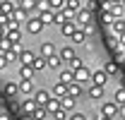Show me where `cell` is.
<instances>
[{"label": "cell", "mask_w": 125, "mask_h": 120, "mask_svg": "<svg viewBox=\"0 0 125 120\" xmlns=\"http://www.w3.org/2000/svg\"><path fill=\"white\" fill-rule=\"evenodd\" d=\"M118 110H120V106H115L113 101H106V103L101 106V118H111V120H115Z\"/></svg>", "instance_id": "1"}, {"label": "cell", "mask_w": 125, "mask_h": 120, "mask_svg": "<svg viewBox=\"0 0 125 120\" xmlns=\"http://www.w3.org/2000/svg\"><path fill=\"white\" fill-rule=\"evenodd\" d=\"M51 99H53V96H51L48 89H36V94H34V101H36V106H41V108H46Z\"/></svg>", "instance_id": "2"}, {"label": "cell", "mask_w": 125, "mask_h": 120, "mask_svg": "<svg viewBox=\"0 0 125 120\" xmlns=\"http://www.w3.org/2000/svg\"><path fill=\"white\" fill-rule=\"evenodd\" d=\"M75 19H77V27H92V12L84 10V7H79V12L75 15Z\"/></svg>", "instance_id": "3"}, {"label": "cell", "mask_w": 125, "mask_h": 120, "mask_svg": "<svg viewBox=\"0 0 125 120\" xmlns=\"http://www.w3.org/2000/svg\"><path fill=\"white\" fill-rule=\"evenodd\" d=\"M39 55L41 58H53V55H58V48H55V43H51V41H46V43H41V48H39Z\"/></svg>", "instance_id": "4"}, {"label": "cell", "mask_w": 125, "mask_h": 120, "mask_svg": "<svg viewBox=\"0 0 125 120\" xmlns=\"http://www.w3.org/2000/svg\"><path fill=\"white\" fill-rule=\"evenodd\" d=\"M58 58H60L62 62H72V60L77 58V55H75V48H72V46H62L60 50H58Z\"/></svg>", "instance_id": "5"}, {"label": "cell", "mask_w": 125, "mask_h": 120, "mask_svg": "<svg viewBox=\"0 0 125 120\" xmlns=\"http://www.w3.org/2000/svg\"><path fill=\"white\" fill-rule=\"evenodd\" d=\"M27 31H29V34H41V31H43L41 19H39V17H29V19H27Z\"/></svg>", "instance_id": "6"}, {"label": "cell", "mask_w": 125, "mask_h": 120, "mask_svg": "<svg viewBox=\"0 0 125 120\" xmlns=\"http://www.w3.org/2000/svg\"><path fill=\"white\" fill-rule=\"evenodd\" d=\"M58 82H60V84H65V87H70V84L75 82V72H72V70H65V67H62L60 72H58Z\"/></svg>", "instance_id": "7"}, {"label": "cell", "mask_w": 125, "mask_h": 120, "mask_svg": "<svg viewBox=\"0 0 125 120\" xmlns=\"http://www.w3.org/2000/svg\"><path fill=\"white\" fill-rule=\"evenodd\" d=\"M84 94H87V89H84L82 84H77V82H72V84L67 87V96H72L75 101H77L79 96H84Z\"/></svg>", "instance_id": "8"}, {"label": "cell", "mask_w": 125, "mask_h": 120, "mask_svg": "<svg viewBox=\"0 0 125 120\" xmlns=\"http://www.w3.org/2000/svg\"><path fill=\"white\" fill-rule=\"evenodd\" d=\"M77 29H79V27H77V22H72V19H70V22H65V24L60 27V34H62V36H67V39H72Z\"/></svg>", "instance_id": "9"}, {"label": "cell", "mask_w": 125, "mask_h": 120, "mask_svg": "<svg viewBox=\"0 0 125 120\" xmlns=\"http://www.w3.org/2000/svg\"><path fill=\"white\" fill-rule=\"evenodd\" d=\"M92 79V70H87V67H79L77 72H75V82L77 84H84V82H89Z\"/></svg>", "instance_id": "10"}, {"label": "cell", "mask_w": 125, "mask_h": 120, "mask_svg": "<svg viewBox=\"0 0 125 120\" xmlns=\"http://www.w3.org/2000/svg\"><path fill=\"white\" fill-rule=\"evenodd\" d=\"M19 108H22V113H24V115H34V110H36L39 106H36V101H34V99H24Z\"/></svg>", "instance_id": "11"}, {"label": "cell", "mask_w": 125, "mask_h": 120, "mask_svg": "<svg viewBox=\"0 0 125 120\" xmlns=\"http://www.w3.org/2000/svg\"><path fill=\"white\" fill-rule=\"evenodd\" d=\"M106 79H108V75H106L104 70H94V72H92V82L96 84V87H104Z\"/></svg>", "instance_id": "12"}, {"label": "cell", "mask_w": 125, "mask_h": 120, "mask_svg": "<svg viewBox=\"0 0 125 120\" xmlns=\"http://www.w3.org/2000/svg\"><path fill=\"white\" fill-rule=\"evenodd\" d=\"M39 19H41L43 27H46V24H53V22H55V12H53V10H41V12H39Z\"/></svg>", "instance_id": "13"}, {"label": "cell", "mask_w": 125, "mask_h": 120, "mask_svg": "<svg viewBox=\"0 0 125 120\" xmlns=\"http://www.w3.org/2000/svg\"><path fill=\"white\" fill-rule=\"evenodd\" d=\"M51 96H53V99H58V101H60V99H65V96H67V87L58 82V84L53 87V91H51Z\"/></svg>", "instance_id": "14"}, {"label": "cell", "mask_w": 125, "mask_h": 120, "mask_svg": "<svg viewBox=\"0 0 125 120\" xmlns=\"http://www.w3.org/2000/svg\"><path fill=\"white\" fill-rule=\"evenodd\" d=\"M5 96H7V99H12V96H17V94H19V84H17V82H5Z\"/></svg>", "instance_id": "15"}, {"label": "cell", "mask_w": 125, "mask_h": 120, "mask_svg": "<svg viewBox=\"0 0 125 120\" xmlns=\"http://www.w3.org/2000/svg\"><path fill=\"white\" fill-rule=\"evenodd\" d=\"M34 75H36V72H34L31 65H22V67H19V79H22V82H24V79H34Z\"/></svg>", "instance_id": "16"}, {"label": "cell", "mask_w": 125, "mask_h": 120, "mask_svg": "<svg viewBox=\"0 0 125 120\" xmlns=\"http://www.w3.org/2000/svg\"><path fill=\"white\" fill-rule=\"evenodd\" d=\"M87 96H89V99H94V101H99V99L104 96V87H96V84H92V87L87 89Z\"/></svg>", "instance_id": "17"}, {"label": "cell", "mask_w": 125, "mask_h": 120, "mask_svg": "<svg viewBox=\"0 0 125 120\" xmlns=\"http://www.w3.org/2000/svg\"><path fill=\"white\" fill-rule=\"evenodd\" d=\"M113 103L115 106H125V87H118L113 94Z\"/></svg>", "instance_id": "18"}, {"label": "cell", "mask_w": 125, "mask_h": 120, "mask_svg": "<svg viewBox=\"0 0 125 120\" xmlns=\"http://www.w3.org/2000/svg\"><path fill=\"white\" fill-rule=\"evenodd\" d=\"M75 103H77V101H75L72 96H65V99H60V106L67 110V113H75Z\"/></svg>", "instance_id": "19"}, {"label": "cell", "mask_w": 125, "mask_h": 120, "mask_svg": "<svg viewBox=\"0 0 125 120\" xmlns=\"http://www.w3.org/2000/svg\"><path fill=\"white\" fill-rule=\"evenodd\" d=\"M34 58H36V55H34L31 50H22V53H19V62H22V65H31Z\"/></svg>", "instance_id": "20"}, {"label": "cell", "mask_w": 125, "mask_h": 120, "mask_svg": "<svg viewBox=\"0 0 125 120\" xmlns=\"http://www.w3.org/2000/svg\"><path fill=\"white\" fill-rule=\"evenodd\" d=\"M19 91H22L24 96H29L31 91H34V82H31V79H24V82H19Z\"/></svg>", "instance_id": "21"}, {"label": "cell", "mask_w": 125, "mask_h": 120, "mask_svg": "<svg viewBox=\"0 0 125 120\" xmlns=\"http://www.w3.org/2000/svg\"><path fill=\"white\" fill-rule=\"evenodd\" d=\"M31 67H34V72H39V70H46V58H41V55H36L34 58V62H31Z\"/></svg>", "instance_id": "22"}, {"label": "cell", "mask_w": 125, "mask_h": 120, "mask_svg": "<svg viewBox=\"0 0 125 120\" xmlns=\"http://www.w3.org/2000/svg\"><path fill=\"white\" fill-rule=\"evenodd\" d=\"M87 36H89V34H87L84 29H77V31H75V36H72V43H79V46H82L84 41H87Z\"/></svg>", "instance_id": "23"}, {"label": "cell", "mask_w": 125, "mask_h": 120, "mask_svg": "<svg viewBox=\"0 0 125 120\" xmlns=\"http://www.w3.org/2000/svg\"><path fill=\"white\" fill-rule=\"evenodd\" d=\"M46 65L51 67V70H58V72H60V67H62V60L58 58V55H53V58H48V60H46Z\"/></svg>", "instance_id": "24"}, {"label": "cell", "mask_w": 125, "mask_h": 120, "mask_svg": "<svg viewBox=\"0 0 125 120\" xmlns=\"http://www.w3.org/2000/svg\"><path fill=\"white\" fill-rule=\"evenodd\" d=\"M65 22H70V17H67V12H65V10H58V12H55V22H53V24H58V27H62Z\"/></svg>", "instance_id": "25"}, {"label": "cell", "mask_w": 125, "mask_h": 120, "mask_svg": "<svg viewBox=\"0 0 125 120\" xmlns=\"http://www.w3.org/2000/svg\"><path fill=\"white\" fill-rule=\"evenodd\" d=\"M7 41L12 46H19V41H22V31H7Z\"/></svg>", "instance_id": "26"}, {"label": "cell", "mask_w": 125, "mask_h": 120, "mask_svg": "<svg viewBox=\"0 0 125 120\" xmlns=\"http://www.w3.org/2000/svg\"><path fill=\"white\" fill-rule=\"evenodd\" d=\"M104 72L111 77V75H118V72H120V67H118V62H108V65L104 67Z\"/></svg>", "instance_id": "27"}, {"label": "cell", "mask_w": 125, "mask_h": 120, "mask_svg": "<svg viewBox=\"0 0 125 120\" xmlns=\"http://www.w3.org/2000/svg\"><path fill=\"white\" fill-rule=\"evenodd\" d=\"M31 118H34V120H46V118H48V110H46V108H41V106H39V108L34 110V115H31Z\"/></svg>", "instance_id": "28"}, {"label": "cell", "mask_w": 125, "mask_h": 120, "mask_svg": "<svg viewBox=\"0 0 125 120\" xmlns=\"http://www.w3.org/2000/svg\"><path fill=\"white\" fill-rule=\"evenodd\" d=\"M101 22H104L106 27H113V24H115V17L111 15V12H104V15H101Z\"/></svg>", "instance_id": "29"}, {"label": "cell", "mask_w": 125, "mask_h": 120, "mask_svg": "<svg viewBox=\"0 0 125 120\" xmlns=\"http://www.w3.org/2000/svg\"><path fill=\"white\" fill-rule=\"evenodd\" d=\"M53 118H55V120H67V118H70V113H67V110H65V108L60 106V108L53 113Z\"/></svg>", "instance_id": "30"}, {"label": "cell", "mask_w": 125, "mask_h": 120, "mask_svg": "<svg viewBox=\"0 0 125 120\" xmlns=\"http://www.w3.org/2000/svg\"><path fill=\"white\" fill-rule=\"evenodd\" d=\"M58 108H60V101H58V99H51V101H48V106H46L48 113H55Z\"/></svg>", "instance_id": "31"}, {"label": "cell", "mask_w": 125, "mask_h": 120, "mask_svg": "<svg viewBox=\"0 0 125 120\" xmlns=\"http://www.w3.org/2000/svg\"><path fill=\"white\" fill-rule=\"evenodd\" d=\"M67 120H89V118H87L82 110H75V113H70V118H67Z\"/></svg>", "instance_id": "32"}, {"label": "cell", "mask_w": 125, "mask_h": 120, "mask_svg": "<svg viewBox=\"0 0 125 120\" xmlns=\"http://www.w3.org/2000/svg\"><path fill=\"white\" fill-rule=\"evenodd\" d=\"M79 67H84V62H82V60H79V58H75V60H72V62H70V70H72V72H77Z\"/></svg>", "instance_id": "33"}, {"label": "cell", "mask_w": 125, "mask_h": 120, "mask_svg": "<svg viewBox=\"0 0 125 120\" xmlns=\"http://www.w3.org/2000/svg\"><path fill=\"white\" fill-rule=\"evenodd\" d=\"M7 67V60H5V55H0V70H5Z\"/></svg>", "instance_id": "34"}, {"label": "cell", "mask_w": 125, "mask_h": 120, "mask_svg": "<svg viewBox=\"0 0 125 120\" xmlns=\"http://www.w3.org/2000/svg\"><path fill=\"white\" fill-rule=\"evenodd\" d=\"M118 115H120V118L125 120V106H120V110H118Z\"/></svg>", "instance_id": "35"}, {"label": "cell", "mask_w": 125, "mask_h": 120, "mask_svg": "<svg viewBox=\"0 0 125 120\" xmlns=\"http://www.w3.org/2000/svg\"><path fill=\"white\" fill-rule=\"evenodd\" d=\"M0 120H7V113H5V110H2V113H0Z\"/></svg>", "instance_id": "36"}, {"label": "cell", "mask_w": 125, "mask_h": 120, "mask_svg": "<svg viewBox=\"0 0 125 120\" xmlns=\"http://www.w3.org/2000/svg\"><path fill=\"white\" fill-rule=\"evenodd\" d=\"M101 120H111V118H101Z\"/></svg>", "instance_id": "37"}, {"label": "cell", "mask_w": 125, "mask_h": 120, "mask_svg": "<svg viewBox=\"0 0 125 120\" xmlns=\"http://www.w3.org/2000/svg\"><path fill=\"white\" fill-rule=\"evenodd\" d=\"M94 120H101V118H94Z\"/></svg>", "instance_id": "38"}, {"label": "cell", "mask_w": 125, "mask_h": 120, "mask_svg": "<svg viewBox=\"0 0 125 120\" xmlns=\"http://www.w3.org/2000/svg\"><path fill=\"white\" fill-rule=\"evenodd\" d=\"M0 113H2V108H0Z\"/></svg>", "instance_id": "39"}]
</instances>
